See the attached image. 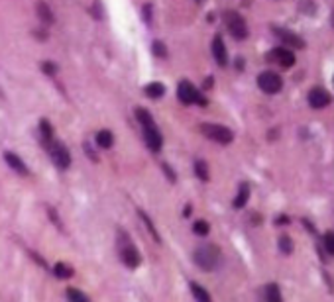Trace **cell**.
I'll use <instances>...</instances> for the list:
<instances>
[{
	"instance_id": "obj_12",
	"label": "cell",
	"mask_w": 334,
	"mask_h": 302,
	"mask_svg": "<svg viewBox=\"0 0 334 302\" xmlns=\"http://www.w3.org/2000/svg\"><path fill=\"white\" fill-rule=\"evenodd\" d=\"M122 261L128 265V267H138L140 265V261H142V257H140V253H138V249L134 246H126V247H122Z\"/></svg>"
},
{
	"instance_id": "obj_29",
	"label": "cell",
	"mask_w": 334,
	"mask_h": 302,
	"mask_svg": "<svg viewBox=\"0 0 334 302\" xmlns=\"http://www.w3.org/2000/svg\"><path fill=\"white\" fill-rule=\"evenodd\" d=\"M277 224H289V218H287V216H279Z\"/></svg>"
},
{
	"instance_id": "obj_10",
	"label": "cell",
	"mask_w": 334,
	"mask_h": 302,
	"mask_svg": "<svg viewBox=\"0 0 334 302\" xmlns=\"http://www.w3.org/2000/svg\"><path fill=\"white\" fill-rule=\"evenodd\" d=\"M330 100H332L330 94L324 89H312L309 92V104H311L312 108H324V106L330 104Z\"/></svg>"
},
{
	"instance_id": "obj_20",
	"label": "cell",
	"mask_w": 334,
	"mask_h": 302,
	"mask_svg": "<svg viewBox=\"0 0 334 302\" xmlns=\"http://www.w3.org/2000/svg\"><path fill=\"white\" fill-rule=\"evenodd\" d=\"M38 14H40V16H42L47 24L53 22V14H51V10L47 8V4H45V2H38Z\"/></svg>"
},
{
	"instance_id": "obj_8",
	"label": "cell",
	"mask_w": 334,
	"mask_h": 302,
	"mask_svg": "<svg viewBox=\"0 0 334 302\" xmlns=\"http://www.w3.org/2000/svg\"><path fill=\"white\" fill-rule=\"evenodd\" d=\"M269 61H273V63H277L279 67L283 69H291L295 65V55H293V51H291L289 47H275L269 55H267Z\"/></svg>"
},
{
	"instance_id": "obj_27",
	"label": "cell",
	"mask_w": 334,
	"mask_h": 302,
	"mask_svg": "<svg viewBox=\"0 0 334 302\" xmlns=\"http://www.w3.org/2000/svg\"><path fill=\"white\" fill-rule=\"evenodd\" d=\"M154 53H156V55H159V57H165L167 55L165 45L159 44V42H156V44H154Z\"/></svg>"
},
{
	"instance_id": "obj_28",
	"label": "cell",
	"mask_w": 334,
	"mask_h": 302,
	"mask_svg": "<svg viewBox=\"0 0 334 302\" xmlns=\"http://www.w3.org/2000/svg\"><path fill=\"white\" fill-rule=\"evenodd\" d=\"M42 69H44L47 75H53V73L57 71L55 63H49V61H47V63H44V65H42Z\"/></svg>"
},
{
	"instance_id": "obj_2",
	"label": "cell",
	"mask_w": 334,
	"mask_h": 302,
	"mask_svg": "<svg viewBox=\"0 0 334 302\" xmlns=\"http://www.w3.org/2000/svg\"><path fill=\"white\" fill-rule=\"evenodd\" d=\"M193 259H195V263H197L200 269L212 271V269L218 265V261H220V249L216 246H202L195 251Z\"/></svg>"
},
{
	"instance_id": "obj_31",
	"label": "cell",
	"mask_w": 334,
	"mask_h": 302,
	"mask_svg": "<svg viewBox=\"0 0 334 302\" xmlns=\"http://www.w3.org/2000/svg\"><path fill=\"white\" fill-rule=\"evenodd\" d=\"M199 2H200V0H199Z\"/></svg>"
},
{
	"instance_id": "obj_14",
	"label": "cell",
	"mask_w": 334,
	"mask_h": 302,
	"mask_svg": "<svg viewBox=\"0 0 334 302\" xmlns=\"http://www.w3.org/2000/svg\"><path fill=\"white\" fill-rule=\"evenodd\" d=\"M248 198H250V185H248V183H242L238 194H236V198H234V208H244Z\"/></svg>"
},
{
	"instance_id": "obj_24",
	"label": "cell",
	"mask_w": 334,
	"mask_h": 302,
	"mask_svg": "<svg viewBox=\"0 0 334 302\" xmlns=\"http://www.w3.org/2000/svg\"><path fill=\"white\" fill-rule=\"evenodd\" d=\"M195 171H197L199 179H202V180L209 179V169L205 165V161H197V163H195Z\"/></svg>"
},
{
	"instance_id": "obj_9",
	"label": "cell",
	"mask_w": 334,
	"mask_h": 302,
	"mask_svg": "<svg viewBox=\"0 0 334 302\" xmlns=\"http://www.w3.org/2000/svg\"><path fill=\"white\" fill-rule=\"evenodd\" d=\"M275 32H277L279 39L285 44V47H289V49H303L305 47V42L297 34L289 32V30H275Z\"/></svg>"
},
{
	"instance_id": "obj_7",
	"label": "cell",
	"mask_w": 334,
	"mask_h": 302,
	"mask_svg": "<svg viewBox=\"0 0 334 302\" xmlns=\"http://www.w3.org/2000/svg\"><path fill=\"white\" fill-rule=\"evenodd\" d=\"M49 153H51V159L59 169H67L71 165V153L61 142H51L49 146Z\"/></svg>"
},
{
	"instance_id": "obj_11",
	"label": "cell",
	"mask_w": 334,
	"mask_h": 302,
	"mask_svg": "<svg viewBox=\"0 0 334 302\" xmlns=\"http://www.w3.org/2000/svg\"><path fill=\"white\" fill-rule=\"evenodd\" d=\"M212 55H214L216 63H218L220 67L226 65V61H228V53H226V45H224L220 35H216V37L212 39Z\"/></svg>"
},
{
	"instance_id": "obj_23",
	"label": "cell",
	"mask_w": 334,
	"mask_h": 302,
	"mask_svg": "<svg viewBox=\"0 0 334 302\" xmlns=\"http://www.w3.org/2000/svg\"><path fill=\"white\" fill-rule=\"evenodd\" d=\"M209 230H211V228H209V224H207L205 220H199V222H195V226H193V232L197 235H207L209 234Z\"/></svg>"
},
{
	"instance_id": "obj_16",
	"label": "cell",
	"mask_w": 334,
	"mask_h": 302,
	"mask_svg": "<svg viewBox=\"0 0 334 302\" xmlns=\"http://www.w3.org/2000/svg\"><path fill=\"white\" fill-rule=\"evenodd\" d=\"M53 273H55V277H59V279H69V277H73V267H69L65 263H57L55 267H53Z\"/></svg>"
},
{
	"instance_id": "obj_17",
	"label": "cell",
	"mask_w": 334,
	"mask_h": 302,
	"mask_svg": "<svg viewBox=\"0 0 334 302\" xmlns=\"http://www.w3.org/2000/svg\"><path fill=\"white\" fill-rule=\"evenodd\" d=\"M97 144L100 147H104V149H108L112 146V134L108 130H100L99 134H97Z\"/></svg>"
},
{
	"instance_id": "obj_22",
	"label": "cell",
	"mask_w": 334,
	"mask_h": 302,
	"mask_svg": "<svg viewBox=\"0 0 334 302\" xmlns=\"http://www.w3.org/2000/svg\"><path fill=\"white\" fill-rule=\"evenodd\" d=\"M67 296H69L71 300H77V302H87V300H89V296H87V294H83L81 291H77V289H67Z\"/></svg>"
},
{
	"instance_id": "obj_26",
	"label": "cell",
	"mask_w": 334,
	"mask_h": 302,
	"mask_svg": "<svg viewBox=\"0 0 334 302\" xmlns=\"http://www.w3.org/2000/svg\"><path fill=\"white\" fill-rule=\"evenodd\" d=\"M40 130H42V135H44L45 142H49V139H51V126H49V122H47V120H42V124H40Z\"/></svg>"
},
{
	"instance_id": "obj_25",
	"label": "cell",
	"mask_w": 334,
	"mask_h": 302,
	"mask_svg": "<svg viewBox=\"0 0 334 302\" xmlns=\"http://www.w3.org/2000/svg\"><path fill=\"white\" fill-rule=\"evenodd\" d=\"M324 247H326V251L330 255H334V232H328L324 235Z\"/></svg>"
},
{
	"instance_id": "obj_30",
	"label": "cell",
	"mask_w": 334,
	"mask_h": 302,
	"mask_svg": "<svg viewBox=\"0 0 334 302\" xmlns=\"http://www.w3.org/2000/svg\"><path fill=\"white\" fill-rule=\"evenodd\" d=\"M191 212H193V208H191V206H187V208H185V216H189Z\"/></svg>"
},
{
	"instance_id": "obj_13",
	"label": "cell",
	"mask_w": 334,
	"mask_h": 302,
	"mask_svg": "<svg viewBox=\"0 0 334 302\" xmlns=\"http://www.w3.org/2000/svg\"><path fill=\"white\" fill-rule=\"evenodd\" d=\"M4 159H6V163H8L16 173H20V175H28V167H26V163H24L18 155H14V153H4Z\"/></svg>"
},
{
	"instance_id": "obj_15",
	"label": "cell",
	"mask_w": 334,
	"mask_h": 302,
	"mask_svg": "<svg viewBox=\"0 0 334 302\" xmlns=\"http://www.w3.org/2000/svg\"><path fill=\"white\" fill-rule=\"evenodd\" d=\"M163 92H165V87H163L161 83H150V85L145 87V94H147L150 98H159V96H163Z\"/></svg>"
},
{
	"instance_id": "obj_1",
	"label": "cell",
	"mask_w": 334,
	"mask_h": 302,
	"mask_svg": "<svg viewBox=\"0 0 334 302\" xmlns=\"http://www.w3.org/2000/svg\"><path fill=\"white\" fill-rule=\"evenodd\" d=\"M136 118L140 120L142 128H144V137H145V144L152 151H159L161 149V135H159V130H157L156 122L152 118V114L147 112L145 108H138L136 110Z\"/></svg>"
},
{
	"instance_id": "obj_4",
	"label": "cell",
	"mask_w": 334,
	"mask_h": 302,
	"mask_svg": "<svg viewBox=\"0 0 334 302\" xmlns=\"http://www.w3.org/2000/svg\"><path fill=\"white\" fill-rule=\"evenodd\" d=\"M177 94H179V100L183 102V104H200V106L207 104V98L191 85L189 80H181Z\"/></svg>"
},
{
	"instance_id": "obj_6",
	"label": "cell",
	"mask_w": 334,
	"mask_h": 302,
	"mask_svg": "<svg viewBox=\"0 0 334 302\" xmlns=\"http://www.w3.org/2000/svg\"><path fill=\"white\" fill-rule=\"evenodd\" d=\"M257 85H259V89L267 92V94H275L281 90L283 87V80L279 77L277 73H273V71H266V73H262L259 77H257Z\"/></svg>"
},
{
	"instance_id": "obj_3",
	"label": "cell",
	"mask_w": 334,
	"mask_h": 302,
	"mask_svg": "<svg viewBox=\"0 0 334 302\" xmlns=\"http://www.w3.org/2000/svg\"><path fill=\"white\" fill-rule=\"evenodd\" d=\"M224 22H226L228 32H230L236 39H246V37H248V26H246L244 18H242L238 12L228 10L224 14Z\"/></svg>"
},
{
	"instance_id": "obj_19",
	"label": "cell",
	"mask_w": 334,
	"mask_h": 302,
	"mask_svg": "<svg viewBox=\"0 0 334 302\" xmlns=\"http://www.w3.org/2000/svg\"><path fill=\"white\" fill-rule=\"evenodd\" d=\"M191 291H193V294H195L197 300H202V302L211 300V294L205 291V289H200L197 283H191Z\"/></svg>"
},
{
	"instance_id": "obj_5",
	"label": "cell",
	"mask_w": 334,
	"mask_h": 302,
	"mask_svg": "<svg viewBox=\"0 0 334 302\" xmlns=\"http://www.w3.org/2000/svg\"><path fill=\"white\" fill-rule=\"evenodd\" d=\"M200 130L207 137H211L218 144H230L234 139L232 132L228 128H224V126H218V124H205V126H200Z\"/></svg>"
},
{
	"instance_id": "obj_21",
	"label": "cell",
	"mask_w": 334,
	"mask_h": 302,
	"mask_svg": "<svg viewBox=\"0 0 334 302\" xmlns=\"http://www.w3.org/2000/svg\"><path fill=\"white\" fill-rule=\"evenodd\" d=\"M279 249H281L283 253H291V251H293V241H291L289 235H281V237H279Z\"/></svg>"
},
{
	"instance_id": "obj_18",
	"label": "cell",
	"mask_w": 334,
	"mask_h": 302,
	"mask_svg": "<svg viewBox=\"0 0 334 302\" xmlns=\"http://www.w3.org/2000/svg\"><path fill=\"white\" fill-rule=\"evenodd\" d=\"M266 298L267 300H271V302H281V292H279V287L277 285H267V289H266Z\"/></svg>"
}]
</instances>
